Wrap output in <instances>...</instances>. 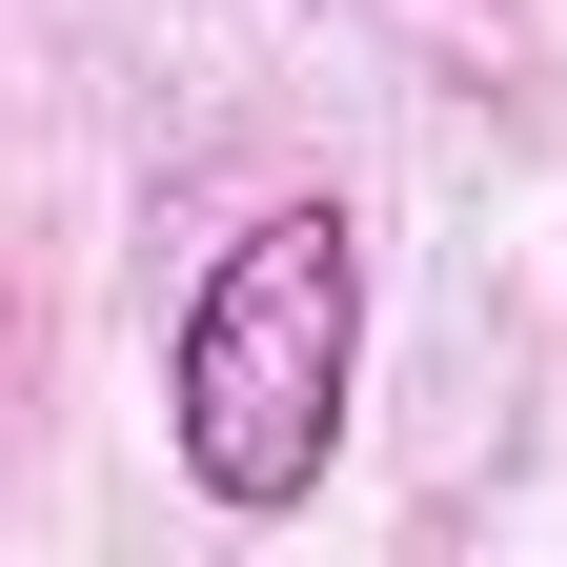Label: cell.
<instances>
[{
	"instance_id": "6da1fadb",
	"label": "cell",
	"mask_w": 567,
	"mask_h": 567,
	"mask_svg": "<svg viewBox=\"0 0 567 567\" xmlns=\"http://www.w3.org/2000/svg\"><path fill=\"white\" fill-rule=\"evenodd\" d=\"M344 385H365V224L324 183H284L264 224L183 284V344H163V446L224 527H284L305 486L344 466Z\"/></svg>"
}]
</instances>
